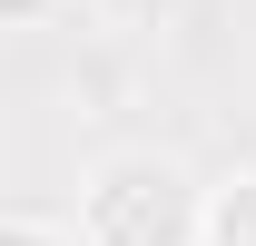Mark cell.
Here are the masks:
<instances>
[{"instance_id": "obj_1", "label": "cell", "mask_w": 256, "mask_h": 246, "mask_svg": "<svg viewBox=\"0 0 256 246\" xmlns=\"http://www.w3.org/2000/svg\"><path fill=\"white\" fill-rule=\"evenodd\" d=\"M197 236H207V207L168 158H118L89 187V246H197Z\"/></svg>"}, {"instance_id": "obj_3", "label": "cell", "mask_w": 256, "mask_h": 246, "mask_svg": "<svg viewBox=\"0 0 256 246\" xmlns=\"http://www.w3.org/2000/svg\"><path fill=\"white\" fill-rule=\"evenodd\" d=\"M0 246H60V236H40V226H20V216H0Z\"/></svg>"}, {"instance_id": "obj_2", "label": "cell", "mask_w": 256, "mask_h": 246, "mask_svg": "<svg viewBox=\"0 0 256 246\" xmlns=\"http://www.w3.org/2000/svg\"><path fill=\"white\" fill-rule=\"evenodd\" d=\"M197 246H256V178L226 187L217 207H207V236H197Z\"/></svg>"}, {"instance_id": "obj_4", "label": "cell", "mask_w": 256, "mask_h": 246, "mask_svg": "<svg viewBox=\"0 0 256 246\" xmlns=\"http://www.w3.org/2000/svg\"><path fill=\"white\" fill-rule=\"evenodd\" d=\"M0 20H40V0H0Z\"/></svg>"}]
</instances>
